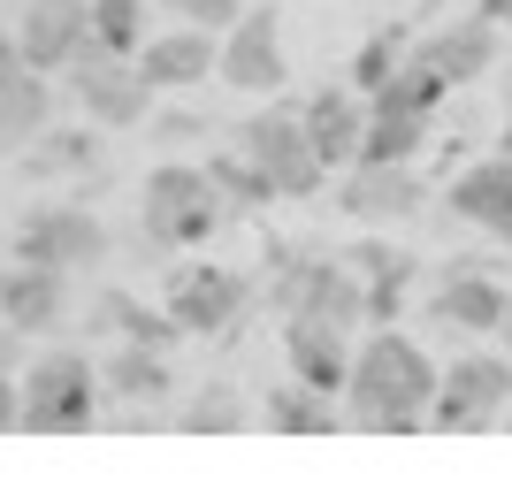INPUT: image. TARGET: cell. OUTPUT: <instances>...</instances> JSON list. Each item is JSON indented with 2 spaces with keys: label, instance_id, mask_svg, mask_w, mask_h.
<instances>
[{
  "label": "cell",
  "instance_id": "30",
  "mask_svg": "<svg viewBox=\"0 0 512 481\" xmlns=\"http://www.w3.org/2000/svg\"><path fill=\"white\" fill-rule=\"evenodd\" d=\"M146 31H153V0H92V46H107V54H138Z\"/></svg>",
  "mask_w": 512,
  "mask_h": 481
},
{
  "label": "cell",
  "instance_id": "10",
  "mask_svg": "<svg viewBox=\"0 0 512 481\" xmlns=\"http://www.w3.org/2000/svg\"><path fill=\"white\" fill-rule=\"evenodd\" d=\"M245 298H253V283H245V268H176L169 275V321L184 336H222L237 314H245Z\"/></svg>",
  "mask_w": 512,
  "mask_h": 481
},
{
  "label": "cell",
  "instance_id": "40",
  "mask_svg": "<svg viewBox=\"0 0 512 481\" xmlns=\"http://www.w3.org/2000/svg\"><path fill=\"white\" fill-rule=\"evenodd\" d=\"M497 92H505V123H512V69H505V84H497Z\"/></svg>",
  "mask_w": 512,
  "mask_h": 481
},
{
  "label": "cell",
  "instance_id": "18",
  "mask_svg": "<svg viewBox=\"0 0 512 481\" xmlns=\"http://www.w3.org/2000/svg\"><path fill=\"white\" fill-rule=\"evenodd\" d=\"M283 359H291V382L321 390V398H337L344 390V367H352V336L321 329L306 314H283Z\"/></svg>",
  "mask_w": 512,
  "mask_h": 481
},
{
  "label": "cell",
  "instance_id": "26",
  "mask_svg": "<svg viewBox=\"0 0 512 481\" xmlns=\"http://www.w3.org/2000/svg\"><path fill=\"white\" fill-rule=\"evenodd\" d=\"M207 168V184H214V199L230 214H260V207H276V184L253 168V153H237V146H222L214 161H199Z\"/></svg>",
  "mask_w": 512,
  "mask_h": 481
},
{
  "label": "cell",
  "instance_id": "22",
  "mask_svg": "<svg viewBox=\"0 0 512 481\" xmlns=\"http://www.w3.org/2000/svg\"><path fill=\"white\" fill-rule=\"evenodd\" d=\"M46 123H54V84H46L39 69H23V77L0 84V161H16Z\"/></svg>",
  "mask_w": 512,
  "mask_h": 481
},
{
  "label": "cell",
  "instance_id": "23",
  "mask_svg": "<svg viewBox=\"0 0 512 481\" xmlns=\"http://www.w3.org/2000/svg\"><path fill=\"white\" fill-rule=\"evenodd\" d=\"M85 321L92 329H115L123 344H153V352H176V321H169V306H146V298H130V291H100L85 306Z\"/></svg>",
  "mask_w": 512,
  "mask_h": 481
},
{
  "label": "cell",
  "instance_id": "24",
  "mask_svg": "<svg viewBox=\"0 0 512 481\" xmlns=\"http://www.w3.org/2000/svg\"><path fill=\"white\" fill-rule=\"evenodd\" d=\"M421 146H428V115H413V107H367V130H360L352 161H421Z\"/></svg>",
  "mask_w": 512,
  "mask_h": 481
},
{
  "label": "cell",
  "instance_id": "16",
  "mask_svg": "<svg viewBox=\"0 0 512 481\" xmlns=\"http://www.w3.org/2000/svg\"><path fill=\"white\" fill-rule=\"evenodd\" d=\"M444 207L474 230H490L497 245H512V153H490V161H467L444 184Z\"/></svg>",
  "mask_w": 512,
  "mask_h": 481
},
{
  "label": "cell",
  "instance_id": "38",
  "mask_svg": "<svg viewBox=\"0 0 512 481\" xmlns=\"http://www.w3.org/2000/svg\"><path fill=\"white\" fill-rule=\"evenodd\" d=\"M474 16H490V23H505V31H512V0H482Z\"/></svg>",
  "mask_w": 512,
  "mask_h": 481
},
{
  "label": "cell",
  "instance_id": "29",
  "mask_svg": "<svg viewBox=\"0 0 512 481\" xmlns=\"http://www.w3.org/2000/svg\"><path fill=\"white\" fill-rule=\"evenodd\" d=\"M245 398H237L230 382H207V390H192V405H184V413H176V428H184V436H237V428H245Z\"/></svg>",
  "mask_w": 512,
  "mask_h": 481
},
{
  "label": "cell",
  "instance_id": "3",
  "mask_svg": "<svg viewBox=\"0 0 512 481\" xmlns=\"http://www.w3.org/2000/svg\"><path fill=\"white\" fill-rule=\"evenodd\" d=\"M268 268H276V314H306L321 329H367V298H360V275L344 260H306L291 245H268Z\"/></svg>",
  "mask_w": 512,
  "mask_h": 481
},
{
  "label": "cell",
  "instance_id": "41",
  "mask_svg": "<svg viewBox=\"0 0 512 481\" xmlns=\"http://www.w3.org/2000/svg\"><path fill=\"white\" fill-rule=\"evenodd\" d=\"M497 153H512V123H505V138H497Z\"/></svg>",
  "mask_w": 512,
  "mask_h": 481
},
{
  "label": "cell",
  "instance_id": "34",
  "mask_svg": "<svg viewBox=\"0 0 512 481\" xmlns=\"http://www.w3.org/2000/svg\"><path fill=\"white\" fill-rule=\"evenodd\" d=\"M199 130H207V115H192V107H153V146H184Z\"/></svg>",
  "mask_w": 512,
  "mask_h": 481
},
{
  "label": "cell",
  "instance_id": "35",
  "mask_svg": "<svg viewBox=\"0 0 512 481\" xmlns=\"http://www.w3.org/2000/svg\"><path fill=\"white\" fill-rule=\"evenodd\" d=\"M16 413H23V390H16V375H8V367H0V436H8V428H16Z\"/></svg>",
  "mask_w": 512,
  "mask_h": 481
},
{
  "label": "cell",
  "instance_id": "21",
  "mask_svg": "<svg viewBox=\"0 0 512 481\" xmlns=\"http://www.w3.org/2000/svg\"><path fill=\"white\" fill-rule=\"evenodd\" d=\"M199 191H214L199 161H153L146 168V184H138V237H146V252H153V237H161V222H169L176 207H192Z\"/></svg>",
  "mask_w": 512,
  "mask_h": 481
},
{
  "label": "cell",
  "instance_id": "12",
  "mask_svg": "<svg viewBox=\"0 0 512 481\" xmlns=\"http://www.w3.org/2000/svg\"><path fill=\"white\" fill-rule=\"evenodd\" d=\"M92 39V0H23L16 16V46H23V69L39 77H62L69 54Z\"/></svg>",
  "mask_w": 512,
  "mask_h": 481
},
{
  "label": "cell",
  "instance_id": "36",
  "mask_svg": "<svg viewBox=\"0 0 512 481\" xmlns=\"http://www.w3.org/2000/svg\"><path fill=\"white\" fill-rule=\"evenodd\" d=\"M8 77H23V46H16V31L0 23V84H8Z\"/></svg>",
  "mask_w": 512,
  "mask_h": 481
},
{
  "label": "cell",
  "instance_id": "14",
  "mask_svg": "<svg viewBox=\"0 0 512 481\" xmlns=\"http://www.w3.org/2000/svg\"><path fill=\"white\" fill-rule=\"evenodd\" d=\"M497 54H505V23H490V16H459L413 46V62H428L444 84H482L497 69Z\"/></svg>",
  "mask_w": 512,
  "mask_h": 481
},
{
  "label": "cell",
  "instance_id": "19",
  "mask_svg": "<svg viewBox=\"0 0 512 481\" xmlns=\"http://www.w3.org/2000/svg\"><path fill=\"white\" fill-rule=\"evenodd\" d=\"M176 390V367L169 352H153V344H115L100 359V398H123V405H169Z\"/></svg>",
  "mask_w": 512,
  "mask_h": 481
},
{
  "label": "cell",
  "instance_id": "42",
  "mask_svg": "<svg viewBox=\"0 0 512 481\" xmlns=\"http://www.w3.org/2000/svg\"><path fill=\"white\" fill-rule=\"evenodd\" d=\"M497 420H505V428H512V405H505V413H497Z\"/></svg>",
  "mask_w": 512,
  "mask_h": 481
},
{
  "label": "cell",
  "instance_id": "37",
  "mask_svg": "<svg viewBox=\"0 0 512 481\" xmlns=\"http://www.w3.org/2000/svg\"><path fill=\"white\" fill-rule=\"evenodd\" d=\"M16 359H23V336L8 329V321H0V367H8V375H16Z\"/></svg>",
  "mask_w": 512,
  "mask_h": 481
},
{
  "label": "cell",
  "instance_id": "27",
  "mask_svg": "<svg viewBox=\"0 0 512 481\" xmlns=\"http://www.w3.org/2000/svg\"><path fill=\"white\" fill-rule=\"evenodd\" d=\"M406 54H413V31H406V23H383V31H367V39H360V54L344 62V84H352V92L367 100L375 84H390V77H398V62H406Z\"/></svg>",
  "mask_w": 512,
  "mask_h": 481
},
{
  "label": "cell",
  "instance_id": "32",
  "mask_svg": "<svg viewBox=\"0 0 512 481\" xmlns=\"http://www.w3.org/2000/svg\"><path fill=\"white\" fill-rule=\"evenodd\" d=\"M337 260H344V268H352V275H390V268H421V260H413L406 245H390V237H360V245H352V252H337Z\"/></svg>",
  "mask_w": 512,
  "mask_h": 481
},
{
  "label": "cell",
  "instance_id": "1",
  "mask_svg": "<svg viewBox=\"0 0 512 481\" xmlns=\"http://www.w3.org/2000/svg\"><path fill=\"white\" fill-rule=\"evenodd\" d=\"M337 398H344V420L367 428V436H413V428H428L436 359H428L413 336H398V321H390V329H367V344L352 352Z\"/></svg>",
  "mask_w": 512,
  "mask_h": 481
},
{
  "label": "cell",
  "instance_id": "39",
  "mask_svg": "<svg viewBox=\"0 0 512 481\" xmlns=\"http://www.w3.org/2000/svg\"><path fill=\"white\" fill-rule=\"evenodd\" d=\"M497 336H505V352H512V291H505V314H497Z\"/></svg>",
  "mask_w": 512,
  "mask_h": 481
},
{
  "label": "cell",
  "instance_id": "17",
  "mask_svg": "<svg viewBox=\"0 0 512 481\" xmlns=\"http://www.w3.org/2000/svg\"><path fill=\"white\" fill-rule=\"evenodd\" d=\"M299 123H306V138H314V153H321V168L337 176L352 153H360V130H367V100L352 92V84H321V92H306L299 100Z\"/></svg>",
  "mask_w": 512,
  "mask_h": 481
},
{
  "label": "cell",
  "instance_id": "13",
  "mask_svg": "<svg viewBox=\"0 0 512 481\" xmlns=\"http://www.w3.org/2000/svg\"><path fill=\"white\" fill-rule=\"evenodd\" d=\"M497 314H505V283L482 275V260H451L436 275V298H428V321L451 336H497Z\"/></svg>",
  "mask_w": 512,
  "mask_h": 481
},
{
  "label": "cell",
  "instance_id": "28",
  "mask_svg": "<svg viewBox=\"0 0 512 481\" xmlns=\"http://www.w3.org/2000/svg\"><path fill=\"white\" fill-rule=\"evenodd\" d=\"M444 100H451V84L436 77L428 62H413V54L398 62V77H390V84H375V92H367V107H413V115H436Z\"/></svg>",
  "mask_w": 512,
  "mask_h": 481
},
{
  "label": "cell",
  "instance_id": "2",
  "mask_svg": "<svg viewBox=\"0 0 512 481\" xmlns=\"http://www.w3.org/2000/svg\"><path fill=\"white\" fill-rule=\"evenodd\" d=\"M16 390H23V413H16L23 436H85L92 420H100V367L77 344L39 352L16 375Z\"/></svg>",
  "mask_w": 512,
  "mask_h": 481
},
{
  "label": "cell",
  "instance_id": "20",
  "mask_svg": "<svg viewBox=\"0 0 512 481\" xmlns=\"http://www.w3.org/2000/svg\"><path fill=\"white\" fill-rule=\"evenodd\" d=\"M16 168L31 176V184H54V176H92V168H100V138H92V123H46L39 138L16 153Z\"/></svg>",
  "mask_w": 512,
  "mask_h": 481
},
{
  "label": "cell",
  "instance_id": "5",
  "mask_svg": "<svg viewBox=\"0 0 512 481\" xmlns=\"http://www.w3.org/2000/svg\"><path fill=\"white\" fill-rule=\"evenodd\" d=\"M512 405V352H459L451 367H436V398H428V428L444 436H482L497 428V413Z\"/></svg>",
  "mask_w": 512,
  "mask_h": 481
},
{
  "label": "cell",
  "instance_id": "7",
  "mask_svg": "<svg viewBox=\"0 0 512 481\" xmlns=\"http://www.w3.org/2000/svg\"><path fill=\"white\" fill-rule=\"evenodd\" d=\"M276 0L268 8H237V23H222V39H214V77L245 92V100H276L283 84H291V54H283V31H276Z\"/></svg>",
  "mask_w": 512,
  "mask_h": 481
},
{
  "label": "cell",
  "instance_id": "31",
  "mask_svg": "<svg viewBox=\"0 0 512 481\" xmlns=\"http://www.w3.org/2000/svg\"><path fill=\"white\" fill-rule=\"evenodd\" d=\"M406 283L413 268H390V275H360V298H367V329H390L398 306H406Z\"/></svg>",
  "mask_w": 512,
  "mask_h": 481
},
{
  "label": "cell",
  "instance_id": "11",
  "mask_svg": "<svg viewBox=\"0 0 512 481\" xmlns=\"http://www.w3.org/2000/svg\"><path fill=\"white\" fill-rule=\"evenodd\" d=\"M0 321L31 344V336H54L69 321V268H46V260H16L0 268Z\"/></svg>",
  "mask_w": 512,
  "mask_h": 481
},
{
  "label": "cell",
  "instance_id": "15",
  "mask_svg": "<svg viewBox=\"0 0 512 481\" xmlns=\"http://www.w3.org/2000/svg\"><path fill=\"white\" fill-rule=\"evenodd\" d=\"M130 62H138V77H146L153 92H192V84H207V77H214V31H199V23L146 31Z\"/></svg>",
  "mask_w": 512,
  "mask_h": 481
},
{
  "label": "cell",
  "instance_id": "9",
  "mask_svg": "<svg viewBox=\"0 0 512 481\" xmlns=\"http://www.w3.org/2000/svg\"><path fill=\"white\" fill-rule=\"evenodd\" d=\"M16 260H46V268H107V222L92 207H31L8 237Z\"/></svg>",
  "mask_w": 512,
  "mask_h": 481
},
{
  "label": "cell",
  "instance_id": "25",
  "mask_svg": "<svg viewBox=\"0 0 512 481\" xmlns=\"http://www.w3.org/2000/svg\"><path fill=\"white\" fill-rule=\"evenodd\" d=\"M260 420L276 428V436H337V398H321V390H306V382H283V390H268V405H260Z\"/></svg>",
  "mask_w": 512,
  "mask_h": 481
},
{
  "label": "cell",
  "instance_id": "33",
  "mask_svg": "<svg viewBox=\"0 0 512 481\" xmlns=\"http://www.w3.org/2000/svg\"><path fill=\"white\" fill-rule=\"evenodd\" d=\"M153 8H169L176 23H199V31H214V39H222V23H237V8H245V0H153Z\"/></svg>",
  "mask_w": 512,
  "mask_h": 481
},
{
  "label": "cell",
  "instance_id": "4",
  "mask_svg": "<svg viewBox=\"0 0 512 481\" xmlns=\"http://www.w3.org/2000/svg\"><path fill=\"white\" fill-rule=\"evenodd\" d=\"M237 153H253V168L276 184V199H299L306 207V199L329 191V168H321L314 138H306L299 107H283V92H276V107H260V115L237 123Z\"/></svg>",
  "mask_w": 512,
  "mask_h": 481
},
{
  "label": "cell",
  "instance_id": "6",
  "mask_svg": "<svg viewBox=\"0 0 512 481\" xmlns=\"http://www.w3.org/2000/svg\"><path fill=\"white\" fill-rule=\"evenodd\" d=\"M62 84H69V100L85 107L92 130H138V123L153 115V100H161V92L138 77V62H130V54H107V46H92V39L69 54Z\"/></svg>",
  "mask_w": 512,
  "mask_h": 481
},
{
  "label": "cell",
  "instance_id": "8",
  "mask_svg": "<svg viewBox=\"0 0 512 481\" xmlns=\"http://www.w3.org/2000/svg\"><path fill=\"white\" fill-rule=\"evenodd\" d=\"M337 214L360 222V230H383V222H413L428 207V176L413 161H344L337 176Z\"/></svg>",
  "mask_w": 512,
  "mask_h": 481
}]
</instances>
